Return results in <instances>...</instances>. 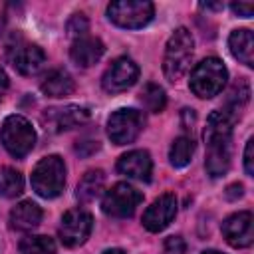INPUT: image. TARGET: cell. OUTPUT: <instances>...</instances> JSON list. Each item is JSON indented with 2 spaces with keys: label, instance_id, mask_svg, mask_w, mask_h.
Listing matches in <instances>:
<instances>
[{
  "label": "cell",
  "instance_id": "1",
  "mask_svg": "<svg viewBox=\"0 0 254 254\" xmlns=\"http://www.w3.org/2000/svg\"><path fill=\"white\" fill-rule=\"evenodd\" d=\"M206 143V173L216 179L222 177L230 167V149H232V117L224 111H212L204 127Z\"/></svg>",
  "mask_w": 254,
  "mask_h": 254
},
{
  "label": "cell",
  "instance_id": "2",
  "mask_svg": "<svg viewBox=\"0 0 254 254\" xmlns=\"http://www.w3.org/2000/svg\"><path fill=\"white\" fill-rule=\"evenodd\" d=\"M192 52H194V40L190 32L187 28L175 30L167 42L163 56V71L169 81H177L187 73V69L190 67Z\"/></svg>",
  "mask_w": 254,
  "mask_h": 254
},
{
  "label": "cell",
  "instance_id": "3",
  "mask_svg": "<svg viewBox=\"0 0 254 254\" xmlns=\"http://www.w3.org/2000/svg\"><path fill=\"white\" fill-rule=\"evenodd\" d=\"M226 79H228V71L224 64L218 58H206L200 64H196V67L190 71L189 85L194 95L208 99L220 93Z\"/></svg>",
  "mask_w": 254,
  "mask_h": 254
},
{
  "label": "cell",
  "instance_id": "4",
  "mask_svg": "<svg viewBox=\"0 0 254 254\" xmlns=\"http://www.w3.org/2000/svg\"><path fill=\"white\" fill-rule=\"evenodd\" d=\"M65 165L58 155L44 157L32 171V187L44 198H54L64 190Z\"/></svg>",
  "mask_w": 254,
  "mask_h": 254
},
{
  "label": "cell",
  "instance_id": "5",
  "mask_svg": "<svg viewBox=\"0 0 254 254\" xmlns=\"http://www.w3.org/2000/svg\"><path fill=\"white\" fill-rule=\"evenodd\" d=\"M2 145L12 157H26L36 145V131L22 115H10L2 125Z\"/></svg>",
  "mask_w": 254,
  "mask_h": 254
},
{
  "label": "cell",
  "instance_id": "6",
  "mask_svg": "<svg viewBox=\"0 0 254 254\" xmlns=\"http://www.w3.org/2000/svg\"><path fill=\"white\" fill-rule=\"evenodd\" d=\"M153 4L149 0H117L107 6V16L121 28H143L153 18Z\"/></svg>",
  "mask_w": 254,
  "mask_h": 254
},
{
  "label": "cell",
  "instance_id": "7",
  "mask_svg": "<svg viewBox=\"0 0 254 254\" xmlns=\"http://www.w3.org/2000/svg\"><path fill=\"white\" fill-rule=\"evenodd\" d=\"M141 192L137 189H133L127 183H117L113 185L101 200V208L105 214L115 216V218H127L135 212V208L141 202Z\"/></svg>",
  "mask_w": 254,
  "mask_h": 254
},
{
  "label": "cell",
  "instance_id": "8",
  "mask_svg": "<svg viewBox=\"0 0 254 254\" xmlns=\"http://www.w3.org/2000/svg\"><path fill=\"white\" fill-rule=\"evenodd\" d=\"M145 121L135 109H117L107 119V135L115 145H127L137 139Z\"/></svg>",
  "mask_w": 254,
  "mask_h": 254
},
{
  "label": "cell",
  "instance_id": "9",
  "mask_svg": "<svg viewBox=\"0 0 254 254\" xmlns=\"http://www.w3.org/2000/svg\"><path fill=\"white\" fill-rule=\"evenodd\" d=\"M91 226H93V218L87 210H83V208L67 210L62 216V224H60L62 244L67 248H75V246L83 244L91 232Z\"/></svg>",
  "mask_w": 254,
  "mask_h": 254
},
{
  "label": "cell",
  "instance_id": "10",
  "mask_svg": "<svg viewBox=\"0 0 254 254\" xmlns=\"http://www.w3.org/2000/svg\"><path fill=\"white\" fill-rule=\"evenodd\" d=\"M8 58H10L12 65L22 75H34V73H38L42 69L44 62H46V54L42 52V48H38L36 44L26 42L22 38H16L14 44H10Z\"/></svg>",
  "mask_w": 254,
  "mask_h": 254
},
{
  "label": "cell",
  "instance_id": "11",
  "mask_svg": "<svg viewBox=\"0 0 254 254\" xmlns=\"http://www.w3.org/2000/svg\"><path fill=\"white\" fill-rule=\"evenodd\" d=\"M87 121H89V109L79 107V105L52 107V109H46L42 115V123L46 125L48 131H54V133L69 131V129L79 127Z\"/></svg>",
  "mask_w": 254,
  "mask_h": 254
},
{
  "label": "cell",
  "instance_id": "12",
  "mask_svg": "<svg viewBox=\"0 0 254 254\" xmlns=\"http://www.w3.org/2000/svg\"><path fill=\"white\" fill-rule=\"evenodd\" d=\"M139 77V67L131 58H117L105 69L101 85L107 93H119L129 89Z\"/></svg>",
  "mask_w": 254,
  "mask_h": 254
},
{
  "label": "cell",
  "instance_id": "13",
  "mask_svg": "<svg viewBox=\"0 0 254 254\" xmlns=\"http://www.w3.org/2000/svg\"><path fill=\"white\" fill-rule=\"evenodd\" d=\"M222 234L226 242L234 248H246L254 240V218L252 212L242 210L236 214H230L222 222Z\"/></svg>",
  "mask_w": 254,
  "mask_h": 254
},
{
  "label": "cell",
  "instance_id": "14",
  "mask_svg": "<svg viewBox=\"0 0 254 254\" xmlns=\"http://www.w3.org/2000/svg\"><path fill=\"white\" fill-rule=\"evenodd\" d=\"M177 214V198L171 192L161 194L143 214V226L149 232H159L171 224V220Z\"/></svg>",
  "mask_w": 254,
  "mask_h": 254
},
{
  "label": "cell",
  "instance_id": "15",
  "mask_svg": "<svg viewBox=\"0 0 254 254\" xmlns=\"http://www.w3.org/2000/svg\"><path fill=\"white\" fill-rule=\"evenodd\" d=\"M117 171L129 179H137V181H149L151 179V171H153V163L147 151H129L125 155H121V159L117 161Z\"/></svg>",
  "mask_w": 254,
  "mask_h": 254
},
{
  "label": "cell",
  "instance_id": "16",
  "mask_svg": "<svg viewBox=\"0 0 254 254\" xmlns=\"http://www.w3.org/2000/svg\"><path fill=\"white\" fill-rule=\"evenodd\" d=\"M103 52H105V48H103L101 40L85 36V38H79L71 44L69 56H71L73 64H77L79 67H89L101 60Z\"/></svg>",
  "mask_w": 254,
  "mask_h": 254
},
{
  "label": "cell",
  "instance_id": "17",
  "mask_svg": "<svg viewBox=\"0 0 254 254\" xmlns=\"http://www.w3.org/2000/svg\"><path fill=\"white\" fill-rule=\"evenodd\" d=\"M42 222V208L32 200H22L10 210V226L20 232L34 230Z\"/></svg>",
  "mask_w": 254,
  "mask_h": 254
},
{
  "label": "cell",
  "instance_id": "18",
  "mask_svg": "<svg viewBox=\"0 0 254 254\" xmlns=\"http://www.w3.org/2000/svg\"><path fill=\"white\" fill-rule=\"evenodd\" d=\"M228 48L232 56L244 65H254V36L250 30H234L228 38Z\"/></svg>",
  "mask_w": 254,
  "mask_h": 254
},
{
  "label": "cell",
  "instance_id": "19",
  "mask_svg": "<svg viewBox=\"0 0 254 254\" xmlns=\"http://www.w3.org/2000/svg\"><path fill=\"white\" fill-rule=\"evenodd\" d=\"M73 79L65 69H52L40 85L42 93L48 97H65L73 91Z\"/></svg>",
  "mask_w": 254,
  "mask_h": 254
},
{
  "label": "cell",
  "instance_id": "20",
  "mask_svg": "<svg viewBox=\"0 0 254 254\" xmlns=\"http://www.w3.org/2000/svg\"><path fill=\"white\" fill-rule=\"evenodd\" d=\"M103 185H105V175L103 171L95 169V171H87L81 181L77 183V189H75V196L81 200V202H89L93 198H97L103 190Z\"/></svg>",
  "mask_w": 254,
  "mask_h": 254
},
{
  "label": "cell",
  "instance_id": "21",
  "mask_svg": "<svg viewBox=\"0 0 254 254\" xmlns=\"http://www.w3.org/2000/svg\"><path fill=\"white\" fill-rule=\"evenodd\" d=\"M192 153H194V141L190 137H177L171 145V151H169V161L173 167L177 169H183L190 163L192 159Z\"/></svg>",
  "mask_w": 254,
  "mask_h": 254
},
{
  "label": "cell",
  "instance_id": "22",
  "mask_svg": "<svg viewBox=\"0 0 254 254\" xmlns=\"http://www.w3.org/2000/svg\"><path fill=\"white\" fill-rule=\"evenodd\" d=\"M24 190V179L16 169H0V194L6 198H16Z\"/></svg>",
  "mask_w": 254,
  "mask_h": 254
},
{
  "label": "cell",
  "instance_id": "23",
  "mask_svg": "<svg viewBox=\"0 0 254 254\" xmlns=\"http://www.w3.org/2000/svg\"><path fill=\"white\" fill-rule=\"evenodd\" d=\"M139 99L143 103V107L151 113H161L167 105V95L163 91V87H159L157 83H147L141 93H139Z\"/></svg>",
  "mask_w": 254,
  "mask_h": 254
},
{
  "label": "cell",
  "instance_id": "24",
  "mask_svg": "<svg viewBox=\"0 0 254 254\" xmlns=\"http://www.w3.org/2000/svg\"><path fill=\"white\" fill-rule=\"evenodd\" d=\"M20 254H56V244L50 236H26L20 242Z\"/></svg>",
  "mask_w": 254,
  "mask_h": 254
},
{
  "label": "cell",
  "instance_id": "25",
  "mask_svg": "<svg viewBox=\"0 0 254 254\" xmlns=\"http://www.w3.org/2000/svg\"><path fill=\"white\" fill-rule=\"evenodd\" d=\"M248 97H250V87H248V83H246V81H238V83L232 87V91H230L228 109H226L224 113L230 115V117H234V115L240 113V109L246 105Z\"/></svg>",
  "mask_w": 254,
  "mask_h": 254
},
{
  "label": "cell",
  "instance_id": "26",
  "mask_svg": "<svg viewBox=\"0 0 254 254\" xmlns=\"http://www.w3.org/2000/svg\"><path fill=\"white\" fill-rule=\"evenodd\" d=\"M87 30H89V22H87V18L83 14H73L69 18V22H67V34L69 36L79 40V38H85Z\"/></svg>",
  "mask_w": 254,
  "mask_h": 254
},
{
  "label": "cell",
  "instance_id": "27",
  "mask_svg": "<svg viewBox=\"0 0 254 254\" xmlns=\"http://www.w3.org/2000/svg\"><path fill=\"white\" fill-rule=\"evenodd\" d=\"M165 254H185L187 252V244L181 236H169L163 244Z\"/></svg>",
  "mask_w": 254,
  "mask_h": 254
},
{
  "label": "cell",
  "instance_id": "28",
  "mask_svg": "<svg viewBox=\"0 0 254 254\" xmlns=\"http://www.w3.org/2000/svg\"><path fill=\"white\" fill-rule=\"evenodd\" d=\"M252 149H254V139L250 137L246 141V149H244V169L246 175H254V159H252Z\"/></svg>",
  "mask_w": 254,
  "mask_h": 254
},
{
  "label": "cell",
  "instance_id": "29",
  "mask_svg": "<svg viewBox=\"0 0 254 254\" xmlns=\"http://www.w3.org/2000/svg\"><path fill=\"white\" fill-rule=\"evenodd\" d=\"M230 8H232L234 14L242 16V18H250L252 12H254V6H252V4H242V2H238V4L234 2V4H230Z\"/></svg>",
  "mask_w": 254,
  "mask_h": 254
},
{
  "label": "cell",
  "instance_id": "30",
  "mask_svg": "<svg viewBox=\"0 0 254 254\" xmlns=\"http://www.w3.org/2000/svg\"><path fill=\"white\" fill-rule=\"evenodd\" d=\"M8 85H10V79H8V73L4 71V67L0 65V101L4 99L6 91H8Z\"/></svg>",
  "mask_w": 254,
  "mask_h": 254
},
{
  "label": "cell",
  "instance_id": "31",
  "mask_svg": "<svg viewBox=\"0 0 254 254\" xmlns=\"http://www.w3.org/2000/svg\"><path fill=\"white\" fill-rule=\"evenodd\" d=\"M242 190H244L242 185H238V183H236V185H230V187L226 189V198H230V200L240 198V196H242Z\"/></svg>",
  "mask_w": 254,
  "mask_h": 254
},
{
  "label": "cell",
  "instance_id": "32",
  "mask_svg": "<svg viewBox=\"0 0 254 254\" xmlns=\"http://www.w3.org/2000/svg\"><path fill=\"white\" fill-rule=\"evenodd\" d=\"M202 8H212V10H222V4H200Z\"/></svg>",
  "mask_w": 254,
  "mask_h": 254
},
{
  "label": "cell",
  "instance_id": "33",
  "mask_svg": "<svg viewBox=\"0 0 254 254\" xmlns=\"http://www.w3.org/2000/svg\"><path fill=\"white\" fill-rule=\"evenodd\" d=\"M103 254H125L123 250H117V248H113V250H105Z\"/></svg>",
  "mask_w": 254,
  "mask_h": 254
},
{
  "label": "cell",
  "instance_id": "34",
  "mask_svg": "<svg viewBox=\"0 0 254 254\" xmlns=\"http://www.w3.org/2000/svg\"><path fill=\"white\" fill-rule=\"evenodd\" d=\"M202 254H220V252H216V250H206V252H202Z\"/></svg>",
  "mask_w": 254,
  "mask_h": 254
}]
</instances>
